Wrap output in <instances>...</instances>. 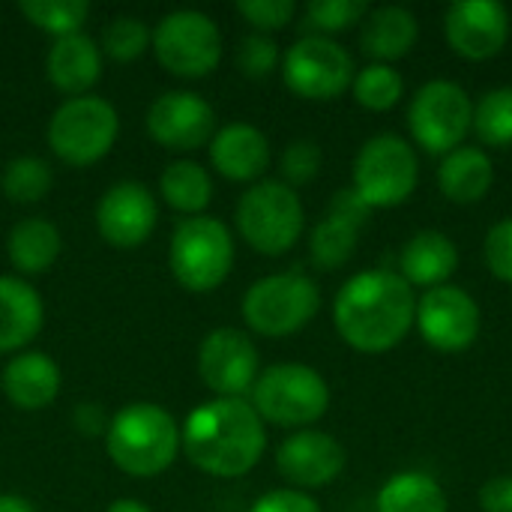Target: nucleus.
<instances>
[{"label":"nucleus","instance_id":"obj_11","mask_svg":"<svg viewBox=\"0 0 512 512\" xmlns=\"http://www.w3.org/2000/svg\"><path fill=\"white\" fill-rule=\"evenodd\" d=\"M408 126L426 153L447 156L459 150L474 129V102L456 81H429L414 93Z\"/></svg>","mask_w":512,"mask_h":512},{"label":"nucleus","instance_id":"obj_42","mask_svg":"<svg viewBox=\"0 0 512 512\" xmlns=\"http://www.w3.org/2000/svg\"><path fill=\"white\" fill-rule=\"evenodd\" d=\"M480 510L512 512V477H495L480 489Z\"/></svg>","mask_w":512,"mask_h":512},{"label":"nucleus","instance_id":"obj_37","mask_svg":"<svg viewBox=\"0 0 512 512\" xmlns=\"http://www.w3.org/2000/svg\"><path fill=\"white\" fill-rule=\"evenodd\" d=\"M318 168H321V147L315 141H294L285 147L282 153V174L288 180V186H303L309 180L318 177Z\"/></svg>","mask_w":512,"mask_h":512},{"label":"nucleus","instance_id":"obj_14","mask_svg":"<svg viewBox=\"0 0 512 512\" xmlns=\"http://www.w3.org/2000/svg\"><path fill=\"white\" fill-rule=\"evenodd\" d=\"M198 372L219 399H243V393L258 381V348L246 333L219 327L201 342Z\"/></svg>","mask_w":512,"mask_h":512},{"label":"nucleus","instance_id":"obj_17","mask_svg":"<svg viewBox=\"0 0 512 512\" xmlns=\"http://www.w3.org/2000/svg\"><path fill=\"white\" fill-rule=\"evenodd\" d=\"M156 219H159V210H156L150 189L135 180L114 183L96 207V228L102 240L117 249L141 246L153 234Z\"/></svg>","mask_w":512,"mask_h":512},{"label":"nucleus","instance_id":"obj_41","mask_svg":"<svg viewBox=\"0 0 512 512\" xmlns=\"http://www.w3.org/2000/svg\"><path fill=\"white\" fill-rule=\"evenodd\" d=\"M369 213H372V207L354 192V186H351V189H339V192L330 198V210H327L330 219H339V222H345V225H351V228H357V231L366 225Z\"/></svg>","mask_w":512,"mask_h":512},{"label":"nucleus","instance_id":"obj_29","mask_svg":"<svg viewBox=\"0 0 512 512\" xmlns=\"http://www.w3.org/2000/svg\"><path fill=\"white\" fill-rule=\"evenodd\" d=\"M0 186H3L9 201H15V204H36L51 189V168L39 156H15L6 165V171L0 177Z\"/></svg>","mask_w":512,"mask_h":512},{"label":"nucleus","instance_id":"obj_7","mask_svg":"<svg viewBox=\"0 0 512 512\" xmlns=\"http://www.w3.org/2000/svg\"><path fill=\"white\" fill-rule=\"evenodd\" d=\"M120 132L114 105L102 96H72L48 120V144L57 159L84 168L108 156Z\"/></svg>","mask_w":512,"mask_h":512},{"label":"nucleus","instance_id":"obj_6","mask_svg":"<svg viewBox=\"0 0 512 512\" xmlns=\"http://www.w3.org/2000/svg\"><path fill=\"white\" fill-rule=\"evenodd\" d=\"M168 264L183 288L207 294L219 288L234 267V237L213 216H189L174 228Z\"/></svg>","mask_w":512,"mask_h":512},{"label":"nucleus","instance_id":"obj_3","mask_svg":"<svg viewBox=\"0 0 512 512\" xmlns=\"http://www.w3.org/2000/svg\"><path fill=\"white\" fill-rule=\"evenodd\" d=\"M111 462L129 477H159L180 450V429L174 417L153 402H135L117 411L105 429Z\"/></svg>","mask_w":512,"mask_h":512},{"label":"nucleus","instance_id":"obj_27","mask_svg":"<svg viewBox=\"0 0 512 512\" xmlns=\"http://www.w3.org/2000/svg\"><path fill=\"white\" fill-rule=\"evenodd\" d=\"M378 512H450L441 483L420 471L396 474L378 492Z\"/></svg>","mask_w":512,"mask_h":512},{"label":"nucleus","instance_id":"obj_19","mask_svg":"<svg viewBox=\"0 0 512 512\" xmlns=\"http://www.w3.org/2000/svg\"><path fill=\"white\" fill-rule=\"evenodd\" d=\"M210 162L228 180H258L270 165V141L252 123H228L210 141Z\"/></svg>","mask_w":512,"mask_h":512},{"label":"nucleus","instance_id":"obj_18","mask_svg":"<svg viewBox=\"0 0 512 512\" xmlns=\"http://www.w3.org/2000/svg\"><path fill=\"white\" fill-rule=\"evenodd\" d=\"M276 468L297 489H321L342 474L345 447L327 432H294L282 441L276 453Z\"/></svg>","mask_w":512,"mask_h":512},{"label":"nucleus","instance_id":"obj_44","mask_svg":"<svg viewBox=\"0 0 512 512\" xmlns=\"http://www.w3.org/2000/svg\"><path fill=\"white\" fill-rule=\"evenodd\" d=\"M105 512H150L141 501H135V498H120V501H114L111 507Z\"/></svg>","mask_w":512,"mask_h":512},{"label":"nucleus","instance_id":"obj_35","mask_svg":"<svg viewBox=\"0 0 512 512\" xmlns=\"http://www.w3.org/2000/svg\"><path fill=\"white\" fill-rule=\"evenodd\" d=\"M366 15H369V6L363 0H312L306 6V24L321 30V36L348 30L360 24Z\"/></svg>","mask_w":512,"mask_h":512},{"label":"nucleus","instance_id":"obj_30","mask_svg":"<svg viewBox=\"0 0 512 512\" xmlns=\"http://www.w3.org/2000/svg\"><path fill=\"white\" fill-rule=\"evenodd\" d=\"M18 9L39 30L54 33L57 39L81 33V24L90 15V6L84 0H21Z\"/></svg>","mask_w":512,"mask_h":512},{"label":"nucleus","instance_id":"obj_21","mask_svg":"<svg viewBox=\"0 0 512 512\" xmlns=\"http://www.w3.org/2000/svg\"><path fill=\"white\" fill-rule=\"evenodd\" d=\"M3 393L21 411H42L60 393V369L48 354L24 351L15 354L3 369Z\"/></svg>","mask_w":512,"mask_h":512},{"label":"nucleus","instance_id":"obj_1","mask_svg":"<svg viewBox=\"0 0 512 512\" xmlns=\"http://www.w3.org/2000/svg\"><path fill=\"white\" fill-rule=\"evenodd\" d=\"M414 321V288L393 270H366L351 276L333 303V324L339 336L363 354H384L396 348Z\"/></svg>","mask_w":512,"mask_h":512},{"label":"nucleus","instance_id":"obj_33","mask_svg":"<svg viewBox=\"0 0 512 512\" xmlns=\"http://www.w3.org/2000/svg\"><path fill=\"white\" fill-rule=\"evenodd\" d=\"M354 96L363 108L369 111H390L399 99H402V90H405V81L402 75L387 66V63H369L366 69H360L354 75Z\"/></svg>","mask_w":512,"mask_h":512},{"label":"nucleus","instance_id":"obj_4","mask_svg":"<svg viewBox=\"0 0 512 512\" xmlns=\"http://www.w3.org/2000/svg\"><path fill=\"white\" fill-rule=\"evenodd\" d=\"M252 408L273 426H312L330 408V387L312 366L276 363L258 375L252 387Z\"/></svg>","mask_w":512,"mask_h":512},{"label":"nucleus","instance_id":"obj_20","mask_svg":"<svg viewBox=\"0 0 512 512\" xmlns=\"http://www.w3.org/2000/svg\"><path fill=\"white\" fill-rule=\"evenodd\" d=\"M45 75L57 90L69 93V99L87 96L102 78V48L87 33L60 36L45 57Z\"/></svg>","mask_w":512,"mask_h":512},{"label":"nucleus","instance_id":"obj_39","mask_svg":"<svg viewBox=\"0 0 512 512\" xmlns=\"http://www.w3.org/2000/svg\"><path fill=\"white\" fill-rule=\"evenodd\" d=\"M486 267L512 285V219H501L486 234Z\"/></svg>","mask_w":512,"mask_h":512},{"label":"nucleus","instance_id":"obj_24","mask_svg":"<svg viewBox=\"0 0 512 512\" xmlns=\"http://www.w3.org/2000/svg\"><path fill=\"white\" fill-rule=\"evenodd\" d=\"M420 36V24L411 9L405 6H378L366 15L363 21V51L375 57L378 63L399 60L405 57Z\"/></svg>","mask_w":512,"mask_h":512},{"label":"nucleus","instance_id":"obj_32","mask_svg":"<svg viewBox=\"0 0 512 512\" xmlns=\"http://www.w3.org/2000/svg\"><path fill=\"white\" fill-rule=\"evenodd\" d=\"M474 129L483 144L510 147L512 144V87H498L483 93L474 105Z\"/></svg>","mask_w":512,"mask_h":512},{"label":"nucleus","instance_id":"obj_23","mask_svg":"<svg viewBox=\"0 0 512 512\" xmlns=\"http://www.w3.org/2000/svg\"><path fill=\"white\" fill-rule=\"evenodd\" d=\"M402 279L414 288H438V285H447V279L456 273L459 267V252H456V243L441 234V231H420L414 234L405 249H402Z\"/></svg>","mask_w":512,"mask_h":512},{"label":"nucleus","instance_id":"obj_12","mask_svg":"<svg viewBox=\"0 0 512 512\" xmlns=\"http://www.w3.org/2000/svg\"><path fill=\"white\" fill-rule=\"evenodd\" d=\"M282 75L303 99H336L354 84V60L336 39L312 33L288 48Z\"/></svg>","mask_w":512,"mask_h":512},{"label":"nucleus","instance_id":"obj_2","mask_svg":"<svg viewBox=\"0 0 512 512\" xmlns=\"http://www.w3.org/2000/svg\"><path fill=\"white\" fill-rule=\"evenodd\" d=\"M180 447L198 471L219 480H234L261 462L267 432L249 402L216 396L186 417Z\"/></svg>","mask_w":512,"mask_h":512},{"label":"nucleus","instance_id":"obj_25","mask_svg":"<svg viewBox=\"0 0 512 512\" xmlns=\"http://www.w3.org/2000/svg\"><path fill=\"white\" fill-rule=\"evenodd\" d=\"M492 183H495V168L486 150L480 147H459L447 153L438 168V186L456 204H474L486 198Z\"/></svg>","mask_w":512,"mask_h":512},{"label":"nucleus","instance_id":"obj_34","mask_svg":"<svg viewBox=\"0 0 512 512\" xmlns=\"http://www.w3.org/2000/svg\"><path fill=\"white\" fill-rule=\"evenodd\" d=\"M147 45H150V30L141 18L120 15V18H111L102 30V51L117 63H129L141 57Z\"/></svg>","mask_w":512,"mask_h":512},{"label":"nucleus","instance_id":"obj_9","mask_svg":"<svg viewBox=\"0 0 512 512\" xmlns=\"http://www.w3.org/2000/svg\"><path fill=\"white\" fill-rule=\"evenodd\" d=\"M420 180L414 147L393 135L369 138L354 159V192L369 207H396L411 198Z\"/></svg>","mask_w":512,"mask_h":512},{"label":"nucleus","instance_id":"obj_28","mask_svg":"<svg viewBox=\"0 0 512 512\" xmlns=\"http://www.w3.org/2000/svg\"><path fill=\"white\" fill-rule=\"evenodd\" d=\"M159 192L174 210L198 216L207 210V204L213 198V180L204 165H198L192 159H177V162L165 165V171L159 177Z\"/></svg>","mask_w":512,"mask_h":512},{"label":"nucleus","instance_id":"obj_5","mask_svg":"<svg viewBox=\"0 0 512 512\" xmlns=\"http://www.w3.org/2000/svg\"><path fill=\"white\" fill-rule=\"evenodd\" d=\"M300 195L282 180L252 183L237 201V228L261 255H285L303 234Z\"/></svg>","mask_w":512,"mask_h":512},{"label":"nucleus","instance_id":"obj_38","mask_svg":"<svg viewBox=\"0 0 512 512\" xmlns=\"http://www.w3.org/2000/svg\"><path fill=\"white\" fill-rule=\"evenodd\" d=\"M237 12L258 30H282L285 24H291L297 6L294 0H240Z\"/></svg>","mask_w":512,"mask_h":512},{"label":"nucleus","instance_id":"obj_15","mask_svg":"<svg viewBox=\"0 0 512 512\" xmlns=\"http://www.w3.org/2000/svg\"><path fill=\"white\" fill-rule=\"evenodd\" d=\"M147 132L165 150H198L216 135V111L198 93L171 90L153 99L147 111Z\"/></svg>","mask_w":512,"mask_h":512},{"label":"nucleus","instance_id":"obj_16","mask_svg":"<svg viewBox=\"0 0 512 512\" xmlns=\"http://www.w3.org/2000/svg\"><path fill=\"white\" fill-rule=\"evenodd\" d=\"M444 33L459 57L489 60L510 39V12L498 0H459L444 15Z\"/></svg>","mask_w":512,"mask_h":512},{"label":"nucleus","instance_id":"obj_8","mask_svg":"<svg viewBox=\"0 0 512 512\" xmlns=\"http://www.w3.org/2000/svg\"><path fill=\"white\" fill-rule=\"evenodd\" d=\"M321 306V291L306 273H273L249 285L243 318L258 336L282 339L303 330Z\"/></svg>","mask_w":512,"mask_h":512},{"label":"nucleus","instance_id":"obj_31","mask_svg":"<svg viewBox=\"0 0 512 512\" xmlns=\"http://www.w3.org/2000/svg\"><path fill=\"white\" fill-rule=\"evenodd\" d=\"M357 237L360 231L339 222V219H321L312 231V240H309V252H312V261L321 267V270H336L342 264H348L357 252Z\"/></svg>","mask_w":512,"mask_h":512},{"label":"nucleus","instance_id":"obj_43","mask_svg":"<svg viewBox=\"0 0 512 512\" xmlns=\"http://www.w3.org/2000/svg\"><path fill=\"white\" fill-rule=\"evenodd\" d=\"M0 512H33V507L18 495H0Z\"/></svg>","mask_w":512,"mask_h":512},{"label":"nucleus","instance_id":"obj_40","mask_svg":"<svg viewBox=\"0 0 512 512\" xmlns=\"http://www.w3.org/2000/svg\"><path fill=\"white\" fill-rule=\"evenodd\" d=\"M249 512H324L315 498H309L300 489H276L261 495Z\"/></svg>","mask_w":512,"mask_h":512},{"label":"nucleus","instance_id":"obj_13","mask_svg":"<svg viewBox=\"0 0 512 512\" xmlns=\"http://www.w3.org/2000/svg\"><path fill=\"white\" fill-rule=\"evenodd\" d=\"M417 327L432 348L456 354L477 342L480 306L468 291H462L456 285H438L420 297Z\"/></svg>","mask_w":512,"mask_h":512},{"label":"nucleus","instance_id":"obj_22","mask_svg":"<svg viewBox=\"0 0 512 512\" xmlns=\"http://www.w3.org/2000/svg\"><path fill=\"white\" fill-rule=\"evenodd\" d=\"M45 306L33 285L18 276H0V354L21 351L39 336Z\"/></svg>","mask_w":512,"mask_h":512},{"label":"nucleus","instance_id":"obj_36","mask_svg":"<svg viewBox=\"0 0 512 512\" xmlns=\"http://www.w3.org/2000/svg\"><path fill=\"white\" fill-rule=\"evenodd\" d=\"M237 69L249 78H267L279 63V45L267 33H249L237 45Z\"/></svg>","mask_w":512,"mask_h":512},{"label":"nucleus","instance_id":"obj_10","mask_svg":"<svg viewBox=\"0 0 512 512\" xmlns=\"http://www.w3.org/2000/svg\"><path fill=\"white\" fill-rule=\"evenodd\" d=\"M156 60L180 78H204L222 60V33L207 12L177 9L153 27Z\"/></svg>","mask_w":512,"mask_h":512},{"label":"nucleus","instance_id":"obj_26","mask_svg":"<svg viewBox=\"0 0 512 512\" xmlns=\"http://www.w3.org/2000/svg\"><path fill=\"white\" fill-rule=\"evenodd\" d=\"M9 261L18 273L36 276L51 270L60 255V231L48 219H21L9 231Z\"/></svg>","mask_w":512,"mask_h":512}]
</instances>
